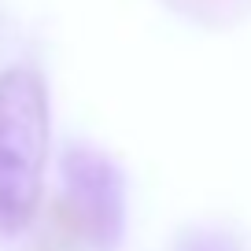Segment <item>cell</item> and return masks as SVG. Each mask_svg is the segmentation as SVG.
<instances>
[{
    "label": "cell",
    "mask_w": 251,
    "mask_h": 251,
    "mask_svg": "<svg viewBox=\"0 0 251 251\" xmlns=\"http://www.w3.org/2000/svg\"><path fill=\"white\" fill-rule=\"evenodd\" d=\"M181 251H236V248L222 233H192L181 244Z\"/></svg>",
    "instance_id": "obj_3"
},
{
    "label": "cell",
    "mask_w": 251,
    "mask_h": 251,
    "mask_svg": "<svg viewBox=\"0 0 251 251\" xmlns=\"http://www.w3.org/2000/svg\"><path fill=\"white\" fill-rule=\"evenodd\" d=\"M48 159V93L37 71L0 74V229L19 233L41 203Z\"/></svg>",
    "instance_id": "obj_1"
},
{
    "label": "cell",
    "mask_w": 251,
    "mask_h": 251,
    "mask_svg": "<svg viewBox=\"0 0 251 251\" xmlns=\"http://www.w3.org/2000/svg\"><path fill=\"white\" fill-rule=\"evenodd\" d=\"M63 192L74 207V222L100 251H111L126 233V181L122 170L96 148H67Z\"/></svg>",
    "instance_id": "obj_2"
}]
</instances>
